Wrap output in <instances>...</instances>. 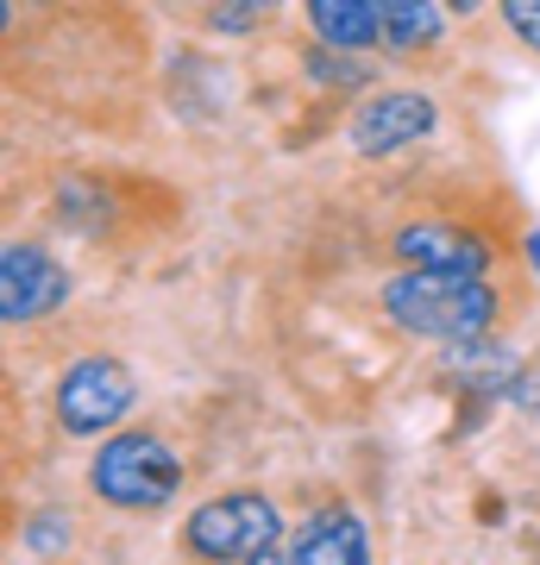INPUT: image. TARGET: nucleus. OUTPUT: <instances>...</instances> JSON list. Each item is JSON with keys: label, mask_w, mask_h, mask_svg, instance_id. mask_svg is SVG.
I'll return each mask as SVG.
<instances>
[{"label": "nucleus", "mask_w": 540, "mask_h": 565, "mask_svg": "<svg viewBox=\"0 0 540 565\" xmlns=\"http://www.w3.org/2000/svg\"><path fill=\"white\" fill-rule=\"evenodd\" d=\"M390 252H396L402 264H427V270H472V277L490 270V245H484L478 233H465V226H446V221L402 226Z\"/></svg>", "instance_id": "nucleus-7"}, {"label": "nucleus", "mask_w": 540, "mask_h": 565, "mask_svg": "<svg viewBox=\"0 0 540 565\" xmlns=\"http://www.w3.org/2000/svg\"><path fill=\"white\" fill-rule=\"evenodd\" d=\"M383 315L415 333V340H484L497 321V289L472 270H427L409 264L402 277L383 282Z\"/></svg>", "instance_id": "nucleus-1"}, {"label": "nucleus", "mask_w": 540, "mask_h": 565, "mask_svg": "<svg viewBox=\"0 0 540 565\" xmlns=\"http://www.w3.org/2000/svg\"><path fill=\"white\" fill-rule=\"evenodd\" d=\"M308 25L320 32V44H340V51H371L383 39L378 0H308Z\"/></svg>", "instance_id": "nucleus-9"}, {"label": "nucleus", "mask_w": 540, "mask_h": 565, "mask_svg": "<svg viewBox=\"0 0 540 565\" xmlns=\"http://www.w3.org/2000/svg\"><path fill=\"white\" fill-rule=\"evenodd\" d=\"M133 377H126V364L114 359H76L63 371L57 384V422L70 434H107V427L126 422V408H133Z\"/></svg>", "instance_id": "nucleus-4"}, {"label": "nucleus", "mask_w": 540, "mask_h": 565, "mask_svg": "<svg viewBox=\"0 0 540 565\" xmlns=\"http://www.w3.org/2000/svg\"><path fill=\"white\" fill-rule=\"evenodd\" d=\"M25 546H39V553H57V546H63V527H57V522H32V527H25Z\"/></svg>", "instance_id": "nucleus-13"}, {"label": "nucleus", "mask_w": 540, "mask_h": 565, "mask_svg": "<svg viewBox=\"0 0 540 565\" xmlns=\"http://www.w3.org/2000/svg\"><path fill=\"white\" fill-rule=\"evenodd\" d=\"M182 541L195 559H240V565H258L283 546V515L271 497L258 490H233V497H214L201 503L182 527Z\"/></svg>", "instance_id": "nucleus-3"}, {"label": "nucleus", "mask_w": 540, "mask_h": 565, "mask_svg": "<svg viewBox=\"0 0 540 565\" xmlns=\"http://www.w3.org/2000/svg\"><path fill=\"white\" fill-rule=\"evenodd\" d=\"M441 7L446 0H378L383 13V39L396 51H427L441 39Z\"/></svg>", "instance_id": "nucleus-10"}, {"label": "nucleus", "mask_w": 540, "mask_h": 565, "mask_svg": "<svg viewBox=\"0 0 540 565\" xmlns=\"http://www.w3.org/2000/svg\"><path fill=\"white\" fill-rule=\"evenodd\" d=\"M70 296V277L57 270V258H44L39 245H7L0 258V315L20 321H44L51 308H63Z\"/></svg>", "instance_id": "nucleus-6"}, {"label": "nucleus", "mask_w": 540, "mask_h": 565, "mask_svg": "<svg viewBox=\"0 0 540 565\" xmlns=\"http://www.w3.org/2000/svg\"><path fill=\"white\" fill-rule=\"evenodd\" d=\"M484 0H446V13H478Z\"/></svg>", "instance_id": "nucleus-15"}, {"label": "nucleus", "mask_w": 540, "mask_h": 565, "mask_svg": "<svg viewBox=\"0 0 540 565\" xmlns=\"http://www.w3.org/2000/svg\"><path fill=\"white\" fill-rule=\"evenodd\" d=\"M271 7L277 0H221L214 7V32H252V25L271 20Z\"/></svg>", "instance_id": "nucleus-11"}, {"label": "nucleus", "mask_w": 540, "mask_h": 565, "mask_svg": "<svg viewBox=\"0 0 540 565\" xmlns=\"http://www.w3.org/2000/svg\"><path fill=\"white\" fill-rule=\"evenodd\" d=\"M88 484L100 503L114 509H163L177 503L182 490V465L158 434H114L88 465Z\"/></svg>", "instance_id": "nucleus-2"}, {"label": "nucleus", "mask_w": 540, "mask_h": 565, "mask_svg": "<svg viewBox=\"0 0 540 565\" xmlns=\"http://www.w3.org/2000/svg\"><path fill=\"white\" fill-rule=\"evenodd\" d=\"M502 20L528 51H540V0H502Z\"/></svg>", "instance_id": "nucleus-12"}, {"label": "nucleus", "mask_w": 540, "mask_h": 565, "mask_svg": "<svg viewBox=\"0 0 540 565\" xmlns=\"http://www.w3.org/2000/svg\"><path fill=\"white\" fill-rule=\"evenodd\" d=\"M289 559L296 565H359L371 559V534L352 509H320L315 522L296 527V541H289Z\"/></svg>", "instance_id": "nucleus-8"}, {"label": "nucleus", "mask_w": 540, "mask_h": 565, "mask_svg": "<svg viewBox=\"0 0 540 565\" xmlns=\"http://www.w3.org/2000/svg\"><path fill=\"white\" fill-rule=\"evenodd\" d=\"M528 270H534V277H540V226H534V233H528Z\"/></svg>", "instance_id": "nucleus-14"}, {"label": "nucleus", "mask_w": 540, "mask_h": 565, "mask_svg": "<svg viewBox=\"0 0 540 565\" xmlns=\"http://www.w3.org/2000/svg\"><path fill=\"white\" fill-rule=\"evenodd\" d=\"M434 102L415 95V88H396V95H371V102L352 114V151L359 158H390L402 145H415L434 132Z\"/></svg>", "instance_id": "nucleus-5"}]
</instances>
